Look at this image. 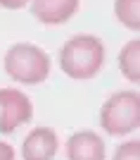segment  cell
I'll use <instances>...</instances> for the list:
<instances>
[{
  "label": "cell",
  "mask_w": 140,
  "mask_h": 160,
  "mask_svg": "<svg viewBox=\"0 0 140 160\" xmlns=\"http://www.w3.org/2000/svg\"><path fill=\"white\" fill-rule=\"evenodd\" d=\"M100 127L109 136H126L140 127V93L116 91L102 103L97 115Z\"/></svg>",
  "instance_id": "obj_3"
},
{
  "label": "cell",
  "mask_w": 140,
  "mask_h": 160,
  "mask_svg": "<svg viewBox=\"0 0 140 160\" xmlns=\"http://www.w3.org/2000/svg\"><path fill=\"white\" fill-rule=\"evenodd\" d=\"M64 153H67V160H105L107 146H105V139L97 132L81 129L67 139Z\"/></svg>",
  "instance_id": "obj_5"
},
{
  "label": "cell",
  "mask_w": 140,
  "mask_h": 160,
  "mask_svg": "<svg viewBox=\"0 0 140 160\" xmlns=\"http://www.w3.org/2000/svg\"><path fill=\"white\" fill-rule=\"evenodd\" d=\"M34 120V103L14 86L0 88V134H14L21 124Z\"/></svg>",
  "instance_id": "obj_4"
},
{
  "label": "cell",
  "mask_w": 140,
  "mask_h": 160,
  "mask_svg": "<svg viewBox=\"0 0 140 160\" xmlns=\"http://www.w3.org/2000/svg\"><path fill=\"white\" fill-rule=\"evenodd\" d=\"M119 72L124 74V79L131 84H140V41L133 38L119 50Z\"/></svg>",
  "instance_id": "obj_8"
},
{
  "label": "cell",
  "mask_w": 140,
  "mask_h": 160,
  "mask_svg": "<svg viewBox=\"0 0 140 160\" xmlns=\"http://www.w3.org/2000/svg\"><path fill=\"white\" fill-rule=\"evenodd\" d=\"M29 0H0V7L2 10H21V7H26Z\"/></svg>",
  "instance_id": "obj_12"
},
{
  "label": "cell",
  "mask_w": 140,
  "mask_h": 160,
  "mask_svg": "<svg viewBox=\"0 0 140 160\" xmlns=\"http://www.w3.org/2000/svg\"><path fill=\"white\" fill-rule=\"evenodd\" d=\"M114 17L128 31H140V0H114Z\"/></svg>",
  "instance_id": "obj_9"
},
{
  "label": "cell",
  "mask_w": 140,
  "mask_h": 160,
  "mask_svg": "<svg viewBox=\"0 0 140 160\" xmlns=\"http://www.w3.org/2000/svg\"><path fill=\"white\" fill-rule=\"evenodd\" d=\"M105 43L93 33H76L60 48V69L74 81L97 77L105 65Z\"/></svg>",
  "instance_id": "obj_1"
},
{
  "label": "cell",
  "mask_w": 140,
  "mask_h": 160,
  "mask_svg": "<svg viewBox=\"0 0 140 160\" xmlns=\"http://www.w3.org/2000/svg\"><path fill=\"white\" fill-rule=\"evenodd\" d=\"M29 2H31V14L43 27L67 24L81 7V0H29Z\"/></svg>",
  "instance_id": "obj_7"
},
{
  "label": "cell",
  "mask_w": 140,
  "mask_h": 160,
  "mask_svg": "<svg viewBox=\"0 0 140 160\" xmlns=\"http://www.w3.org/2000/svg\"><path fill=\"white\" fill-rule=\"evenodd\" d=\"M0 160H17L14 148L7 143V141H0Z\"/></svg>",
  "instance_id": "obj_11"
},
{
  "label": "cell",
  "mask_w": 140,
  "mask_h": 160,
  "mask_svg": "<svg viewBox=\"0 0 140 160\" xmlns=\"http://www.w3.org/2000/svg\"><path fill=\"white\" fill-rule=\"evenodd\" d=\"M60 151V139L52 127H36L21 143V160H55Z\"/></svg>",
  "instance_id": "obj_6"
},
{
  "label": "cell",
  "mask_w": 140,
  "mask_h": 160,
  "mask_svg": "<svg viewBox=\"0 0 140 160\" xmlns=\"http://www.w3.org/2000/svg\"><path fill=\"white\" fill-rule=\"evenodd\" d=\"M50 55L34 43H14L2 58V69L12 81L38 86L50 77Z\"/></svg>",
  "instance_id": "obj_2"
},
{
  "label": "cell",
  "mask_w": 140,
  "mask_h": 160,
  "mask_svg": "<svg viewBox=\"0 0 140 160\" xmlns=\"http://www.w3.org/2000/svg\"><path fill=\"white\" fill-rule=\"evenodd\" d=\"M112 160H140V141H124V143H119Z\"/></svg>",
  "instance_id": "obj_10"
}]
</instances>
